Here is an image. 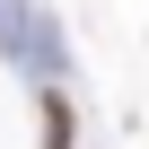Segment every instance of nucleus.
Masks as SVG:
<instances>
[{
  "label": "nucleus",
  "instance_id": "1",
  "mask_svg": "<svg viewBox=\"0 0 149 149\" xmlns=\"http://www.w3.org/2000/svg\"><path fill=\"white\" fill-rule=\"evenodd\" d=\"M0 53H9L18 70H35L44 88H61V70H70V53H61V26L35 9V0H0Z\"/></svg>",
  "mask_w": 149,
  "mask_h": 149
},
{
  "label": "nucleus",
  "instance_id": "2",
  "mask_svg": "<svg viewBox=\"0 0 149 149\" xmlns=\"http://www.w3.org/2000/svg\"><path fill=\"white\" fill-rule=\"evenodd\" d=\"M35 149H70V97L61 88H44V140Z\"/></svg>",
  "mask_w": 149,
  "mask_h": 149
}]
</instances>
